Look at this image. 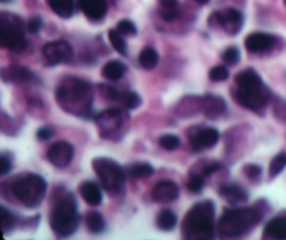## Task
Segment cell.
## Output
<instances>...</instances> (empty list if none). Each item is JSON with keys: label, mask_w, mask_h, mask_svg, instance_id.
Returning <instances> with one entry per match:
<instances>
[{"label": "cell", "mask_w": 286, "mask_h": 240, "mask_svg": "<svg viewBox=\"0 0 286 240\" xmlns=\"http://www.w3.org/2000/svg\"><path fill=\"white\" fill-rule=\"evenodd\" d=\"M107 36H109V41L112 43V46L116 49V52L126 56L127 54V43H126V39L123 38L125 35L120 34L118 30H110L107 32Z\"/></svg>", "instance_id": "83f0119b"}, {"label": "cell", "mask_w": 286, "mask_h": 240, "mask_svg": "<svg viewBox=\"0 0 286 240\" xmlns=\"http://www.w3.org/2000/svg\"><path fill=\"white\" fill-rule=\"evenodd\" d=\"M14 225H16L14 215L12 212H9L5 207H2V229H3V233H7L10 229L14 228Z\"/></svg>", "instance_id": "836d02e7"}, {"label": "cell", "mask_w": 286, "mask_h": 240, "mask_svg": "<svg viewBox=\"0 0 286 240\" xmlns=\"http://www.w3.org/2000/svg\"><path fill=\"white\" fill-rule=\"evenodd\" d=\"M42 53L45 57V62L48 66H56L60 63H67L73 59V48L70 43L65 42V41H54V42L46 43Z\"/></svg>", "instance_id": "30bf717a"}, {"label": "cell", "mask_w": 286, "mask_h": 240, "mask_svg": "<svg viewBox=\"0 0 286 240\" xmlns=\"http://www.w3.org/2000/svg\"><path fill=\"white\" fill-rule=\"evenodd\" d=\"M12 161L7 158L6 154H3V155L0 156V174H7L12 170Z\"/></svg>", "instance_id": "ab89813d"}, {"label": "cell", "mask_w": 286, "mask_h": 240, "mask_svg": "<svg viewBox=\"0 0 286 240\" xmlns=\"http://www.w3.org/2000/svg\"><path fill=\"white\" fill-rule=\"evenodd\" d=\"M42 27H43V21H42V18L35 16V17H32L30 21H28V24H27V30H28V32H31V34H36V32H39V31L42 30Z\"/></svg>", "instance_id": "f35d334b"}, {"label": "cell", "mask_w": 286, "mask_h": 240, "mask_svg": "<svg viewBox=\"0 0 286 240\" xmlns=\"http://www.w3.org/2000/svg\"><path fill=\"white\" fill-rule=\"evenodd\" d=\"M265 239H286V216H276L271 219L262 232Z\"/></svg>", "instance_id": "ffe728a7"}, {"label": "cell", "mask_w": 286, "mask_h": 240, "mask_svg": "<svg viewBox=\"0 0 286 240\" xmlns=\"http://www.w3.org/2000/svg\"><path fill=\"white\" fill-rule=\"evenodd\" d=\"M159 16L165 21H173L179 16L178 0H159Z\"/></svg>", "instance_id": "603a6c76"}, {"label": "cell", "mask_w": 286, "mask_h": 240, "mask_svg": "<svg viewBox=\"0 0 286 240\" xmlns=\"http://www.w3.org/2000/svg\"><path fill=\"white\" fill-rule=\"evenodd\" d=\"M196 3H198V5H207L209 0H194Z\"/></svg>", "instance_id": "ee69618b"}, {"label": "cell", "mask_w": 286, "mask_h": 240, "mask_svg": "<svg viewBox=\"0 0 286 240\" xmlns=\"http://www.w3.org/2000/svg\"><path fill=\"white\" fill-rule=\"evenodd\" d=\"M233 98L240 106L253 112H260L268 103L269 91L265 85L257 88H238L233 94Z\"/></svg>", "instance_id": "ba28073f"}, {"label": "cell", "mask_w": 286, "mask_h": 240, "mask_svg": "<svg viewBox=\"0 0 286 240\" xmlns=\"http://www.w3.org/2000/svg\"><path fill=\"white\" fill-rule=\"evenodd\" d=\"M12 190L21 204L28 208H35L45 197L46 182L39 174L27 173L13 182Z\"/></svg>", "instance_id": "5b68a950"}, {"label": "cell", "mask_w": 286, "mask_h": 240, "mask_svg": "<svg viewBox=\"0 0 286 240\" xmlns=\"http://www.w3.org/2000/svg\"><path fill=\"white\" fill-rule=\"evenodd\" d=\"M222 60L226 63L227 66H236L240 60V52L236 46H231L227 48L223 53H222Z\"/></svg>", "instance_id": "d6a6232c"}, {"label": "cell", "mask_w": 286, "mask_h": 240, "mask_svg": "<svg viewBox=\"0 0 286 240\" xmlns=\"http://www.w3.org/2000/svg\"><path fill=\"white\" fill-rule=\"evenodd\" d=\"M154 173V168L148 165V163H137L134 166L129 168V174L133 179H143V177H148Z\"/></svg>", "instance_id": "f546056e"}, {"label": "cell", "mask_w": 286, "mask_h": 240, "mask_svg": "<svg viewBox=\"0 0 286 240\" xmlns=\"http://www.w3.org/2000/svg\"><path fill=\"white\" fill-rule=\"evenodd\" d=\"M151 196H152V200L159 204L172 203L179 197V186L173 180H161L154 186Z\"/></svg>", "instance_id": "5bb4252c"}, {"label": "cell", "mask_w": 286, "mask_h": 240, "mask_svg": "<svg viewBox=\"0 0 286 240\" xmlns=\"http://www.w3.org/2000/svg\"><path fill=\"white\" fill-rule=\"evenodd\" d=\"M159 145H161L163 150L173 151L176 150V148H179L180 140L175 134H165V136H162L159 138Z\"/></svg>", "instance_id": "1f68e13d"}, {"label": "cell", "mask_w": 286, "mask_h": 240, "mask_svg": "<svg viewBox=\"0 0 286 240\" xmlns=\"http://www.w3.org/2000/svg\"><path fill=\"white\" fill-rule=\"evenodd\" d=\"M101 136L110 138L123 125V113L120 109H106L95 117Z\"/></svg>", "instance_id": "8fae6325"}, {"label": "cell", "mask_w": 286, "mask_h": 240, "mask_svg": "<svg viewBox=\"0 0 286 240\" xmlns=\"http://www.w3.org/2000/svg\"><path fill=\"white\" fill-rule=\"evenodd\" d=\"M187 189L193 193L201 192L204 189V176L203 174H193L187 182Z\"/></svg>", "instance_id": "d590c367"}, {"label": "cell", "mask_w": 286, "mask_h": 240, "mask_svg": "<svg viewBox=\"0 0 286 240\" xmlns=\"http://www.w3.org/2000/svg\"><path fill=\"white\" fill-rule=\"evenodd\" d=\"M80 194L87 204L99 205L102 203L101 189L94 182H84L80 187Z\"/></svg>", "instance_id": "44dd1931"}, {"label": "cell", "mask_w": 286, "mask_h": 240, "mask_svg": "<svg viewBox=\"0 0 286 240\" xmlns=\"http://www.w3.org/2000/svg\"><path fill=\"white\" fill-rule=\"evenodd\" d=\"M219 193L221 196L227 203H231L233 205L238 204H243L249 200V196H247V192L245 189H242L238 185H225L219 189Z\"/></svg>", "instance_id": "d6986e66"}, {"label": "cell", "mask_w": 286, "mask_h": 240, "mask_svg": "<svg viewBox=\"0 0 286 240\" xmlns=\"http://www.w3.org/2000/svg\"><path fill=\"white\" fill-rule=\"evenodd\" d=\"M286 168V152H279L278 155L272 158L269 163V176L275 177Z\"/></svg>", "instance_id": "4dcf8cb0"}, {"label": "cell", "mask_w": 286, "mask_h": 240, "mask_svg": "<svg viewBox=\"0 0 286 240\" xmlns=\"http://www.w3.org/2000/svg\"><path fill=\"white\" fill-rule=\"evenodd\" d=\"M32 77H34L32 73H31L27 67L23 66H10L2 72L3 81H5V83H13V84L30 81Z\"/></svg>", "instance_id": "ac0fdd59"}, {"label": "cell", "mask_w": 286, "mask_h": 240, "mask_svg": "<svg viewBox=\"0 0 286 240\" xmlns=\"http://www.w3.org/2000/svg\"><path fill=\"white\" fill-rule=\"evenodd\" d=\"M275 114L278 116V119L286 120V103H278V105L275 106Z\"/></svg>", "instance_id": "7bdbcfd3"}, {"label": "cell", "mask_w": 286, "mask_h": 240, "mask_svg": "<svg viewBox=\"0 0 286 240\" xmlns=\"http://www.w3.org/2000/svg\"><path fill=\"white\" fill-rule=\"evenodd\" d=\"M87 228H88L91 233H102V232L105 230V228H106V223H105L103 216H102L99 212H96V211L90 212V214L87 215Z\"/></svg>", "instance_id": "d4e9b609"}, {"label": "cell", "mask_w": 286, "mask_h": 240, "mask_svg": "<svg viewBox=\"0 0 286 240\" xmlns=\"http://www.w3.org/2000/svg\"><path fill=\"white\" fill-rule=\"evenodd\" d=\"M245 174L251 180V182H258L260 177H261L262 174V169L261 166H258V165H254V163H250V165H246L245 168Z\"/></svg>", "instance_id": "8d00e7d4"}, {"label": "cell", "mask_w": 286, "mask_h": 240, "mask_svg": "<svg viewBox=\"0 0 286 240\" xmlns=\"http://www.w3.org/2000/svg\"><path fill=\"white\" fill-rule=\"evenodd\" d=\"M21 20L13 14H2V32L0 43L2 46L10 49L12 52H23L27 48V41L23 34Z\"/></svg>", "instance_id": "52a82bcc"}, {"label": "cell", "mask_w": 286, "mask_h": 240, "mask_svg": "<svg viewBox=\"0 0 286 240\" xmlns=\"http://www.w3.org/2000/svg\"><path fill=\"white\" fill-rule=\"evenodd\" d=\"M52 136H53V130L50 127H41L36 132V137L39 138L41 141H46L49 138H52Z\"/></svg>", "instance_id": "60d3db41"}, {"label": "cell", "mask_w": 286, "mask_h": 240, "mask_svg": "<svg viewBox=\"0 0 286 240\" xmlns=\"http://www.w3.org/2000/svg\"><path fill=\"white\" fill-rule=\"evenodd\" d=\"M261 221V212L256 208H233L223 212L218 232L223 237H239L247 233Z\"/></svg>", "instance_id": "3957f363"}, {"label": "cell", "mask_w": 286, "mask_h": 240, "mask_svg": "<svg viewBox=\"0 0 286 240\" xmlns=\"http://www.w3.org/2000/svg\"><path fill=\"white\" fill-rule=\"evenodd\" d=\"M209 23L222 27L223 31L227 32L229 35H236L243 27V16L236 9H226V10L211 14Z\"/></svg>", "instance_id": "9c48e42d"}, {"label": "cell", "mask_w": 286, "mask_h": 240, "mask_svg": "<svg viewBox=\"0 0 286 240\" xmlns=\"http://www.w3.org/2000/svg\"><path fill=\"white\" fill-rule=\"evenodd\" d=\"M218 140H219V133L215 129H212V127L203 129L190 138L191 150L194 152H200V151L212 148L218 143Z\"/></svg>", "instance_id": "9a60e30c"}, {"label": "cell", "mask_w": 286, "mask_h": 240, "mask_svg": "<svg viewBox=\"0 0 286 240\" xmlns=\"http://www.w3.org/2000/svg\"><path fill=\"white\" fill-rule=\"evenodd\" d=\"M176 223H178V218L175 215V212H172L170 210H162L159 212V215L156 218V225H158V228L161 229V230H172L175 226H176Z\"/></svg>", "instance_id": "484cf974"}, {"label": "cell", "mask_w": 286, "mask_h": 240, "mask_svg": "<svg viewBox=\"0 0 286 240\" xmlns=\"http://www.w3.org/2000/svg\"><path fill=\"white\" fill-rule=\"evenodd\" d=\"M126 74V66L119 60H110L102 67V76L109 81H118Z\"/></svg>", "instance_id": "7402d4cb"}, {"label": "cell", "mask_w": 286, "mask_h": 240, "mask_svg": "<svg viewBox=\"0 0 286 240\" xmlns=\"http://www.w3.org/2000/svg\"><path fill=\"white\" fill-rule=\"evenodd\" d=\"M46 156H48L49 162L53 166L66 168L72 163L73 156H74V148L67 141H58L53 145H50Z\"/></svg>", "instance_id": "7c38bea8"}, {"label": "cell", "mask_w": 286, "mask_h": 240, "mask_svg": "<svg viewBox=\"0 0 286 240\" xmlns=\"http://www.w3.org/2000/svg\"><path fill=\"white\" fill-rule=\"evenodd\" d=\"M50 228L59 237H67L76 232L80 223L76 200L73 196L67 194L54 205L50 214Z\"/></svg>", "instance_id": "277c9868"}, {"label": "cell", "mask_w": 286, "mask_h": 240, "mask_svg": "<svg viewBox=\"0 0 286 240\" xmlns=\"http://www.w3.org/2000/svg\"><path fill=\"white\" fill-rule=\"evenodd\" d=\"M2 2H3V3H6V2H9V0H2Z\"/></svg>", "instance_id": "f6af8a7d"}, {"label": "cell", "mask_w": 286, "mask_h": 240, "mask_svg": "<svg viewBox=\"0 0 286 240\" xmlns=\"http://www.w3.org/2000/svg\"><path fill=\"white\" fill-rule=\"evenodd\" d=\"M215 207L211 201L198 203L191 208L183 221V236L186 239H212L214 237Z\"/></svg>", "instance_id": "7a4b0ae2"}, {"label": "cell", "mask_w": 286, "mask_h": 240, "mask_svg": "<svg viewBox=\"0 0 286 240\" xmlns=\"http://www.w3.org/2000/svg\"><path fill=\"white\" fill-rule=\"evenodd\" d=\"M78 5L84 14L94 21L102 20L107 12L106 0H78Z\"/></svg>", "instance_id": "2e32d148"}, {"label": "cell", "mask_w": 286, "mask_h": 240, "mask_svg": "<svg viewBox=\"0 0 286 240\" xmlns=\"http://www.w3.org/2000/svg\"><path fill=\"white\" fill-rule=\"evenodd\" d=\"M119 102L125 106L126 109H137L141 105V98L137 92L133 91H127V92H122L119 95Z\"/></svg>", "instance_id": "f1b7e54d"}, {"label": "cell", "mask_w": 286, "mask_h": 240, "mask_svg": "<svg viewBox=\"0 0 286 240\" xmlns=\"http://www.w3.org/2000/svg\"><path fill=\"white\" fill-rule=\"evenodd\" d=\"M92 168L101 180L102 186L110 194H119L125 187V172L119 163L109 158H96L92 162Z\"/></svg>", "instance_id": "8992f818"}, {"label": "cell", "mask_w": 286, "mask_h": 240, "mask_svg": "<svg viewBox=\"0 0 286 240\" xmlns=\"http://www.w3.org/2000/svg\"><path fill=\"white\" fill-rule=\"evenodd\" d=\"M48 5L62 18H70L74 13V0H48Z\"/></svg>", "instance_id": "cb8c5ba5"}, {"label": "cell", "mask_w": 286, "mask_h": 240, "mask_svg": "<svg viewBox=\"0 0 286 240\" xmlns=\"http://www.w3.org/2000/svg\"><path fill=\"white\" fill-rule=\"evenodd\" d=\"M201 109L207 114L209 119H216L226 110V103L225 101L215 95H205L201 98Z\"/></svg>", "instance_id": "e0dca14e"}, {"label": "cell", "mask_w": 286, "mask_h": 240, "mask_svg": "<svg viewBox=\"0 0 286 240\" xmlns=\"http://www.w3.org/2000/svg\"><path fill=\"white\" fill-rule=\"evenodd\" d=\"M219 168H221V165L218 162H211L209 165H207V166L203 169V176L204 177H205V176H209L211 173L216 172Z\"/></svg>", "instance_id": "b9f144b4"}, {"label": "cell", "mask_w": 286, "mask_h": 240, "mask_svg": "<svg viewBox=\"0 0 286 240\" xmlns=\"http://www.w3.org/2000/svg\"><path fill=\"white\" fill-rule=\"evenodd\" d=\"M56 99L66 112L76 116H85L91 110L92 88L81 78L67 77L58 87Z\"/></svg>", "instance_id": "6da1fadb"}, {"label": "cell", "mask_w": 286, "mask_h": 240, "mask_svg": "<svg viewBox=\"0 0 286 240\" xmlns=\"http://www.w3.org/2000/svg\"><path fill=\"white\" fill-rule=\"evenodd\" d=\"M276 39L275 36L265 32H253L246 38L245 46L251 53H265L274 48Z\"/></svg>", "instance_id": "4fadbf2b"}, {"label": "cell", "mask_w": 286, "mask_h": 240, "mask_svg": "<svg viewBox=\"0 0 286 240\" xmlns=\"http://www.w3.org/2000/svg\"><path fill=\"white\" fill-rule=\"evenodd\" d=\"M208 77L209 80H212V81H223V80H226L229 77V72H227V69L225 66H215L212 67L208 73Z\"/></svg>", "instance_id": "e575fe53"}, {"label": "cell", "mask_w": 286, "mask_h": 240, "mask_svg": "<svg viewBox=\"0 0 286 240\" xmlns=\"http://www.w3.org/2000/svg\"><path fill=\"white\" fill-rule=\"evenodd\" d=\"M140 65L147 69V70H152L154 67H156L158 62H159V56L156 53L155 49L152 48H144L140 53Z\"/></svg>", "instance_id": "4316f807"}, {"label": "cell", "mask_w": 286, "mask_h": 240, "mask_svg": "<svg viewBox=\"0 0 286 240\" xmlns=\"http://www.w3.org/2000/svg\"><path fill=\"white\" fill-rule=\"evenodd\" d=\"M116 30L119 31L120 34H123V35H134L136 32H137V28H136V25L133 24L131 21L129 20H122L119 21V24H118V28Z\"/></svg>", "instance_id": "74e56055"}, {"label": "cell", "mask_w": 286, "mask_h": 240, "mask_svg": "<svg viewBox=\"0 0 286 240\" xmlns=\"http://www.w3.org/2000/svg\"><path fill=\"white\" fill-rule=\"evenodd\" d=\"M285 5H286V0H285Z\"/></svg>", "instance_id": "bcb514c9"}]
</instances>
